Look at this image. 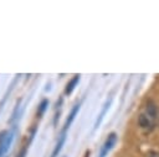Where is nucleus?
<instances>
[{"label": "nucleus", "mask_w": 159, "mask_h": 157, "mask_svg": "<svg viewBox=\"0 0 159 157\" xmlns=\"http://www.w3.org/2000/svg\"><path fill=\"white\" fill-rule=\"evenodd\" d=\"M117 140H118L117 134H116V132H111V134L107 136L106 141L103 142V145H102V147H101V151H99L98 157H106V156L112 151V148L116 146Z\"/></svg>", "instance_id": "nucleus-1"}, {"label": "nucleus", "mask_w": 159, "mask_h": 157, "mask_svg": "<svg viewBox=\"0 0 159 157\" xmlns=\"http://www.w3.org/2000/svg\"><path fill=\"white\" fill-rule=\"evenodd\" d=\"M14 137H15V126H14V130L12 131H9L6 137L0 142V157H4L6 155V152L9 151L12 141H14Z\"/></svg>", "instance_id": "nucleus-2"}, {"label": "nucleus", "mask_w": 159, "mask_h": 157, "mask_svg": "<svg viewBox=\"0 0 159 157\" xmlns=\"http://www.w3.org/2000/svg\"><path fill=\"white\" fill-rule=\"evenodd\" d=\"M111 104H112V98L107 99V100H106V103L103 104V106H102V110H101L99 115L97 116V119H96V121H94V126H93V130H97V129L99 127V125H101V122L103 121V119H104V116H106V114H107V111H108V109H109Z\"/></svg>", "instance_id": "nucleus-3"}, {"label": "nucleus", "mask_w": 159, "mask_h": 157, "mask_svg": "<svg viewBox=\"0 0 159 157\" xmlns=\"http://www.w3.org/2000/svg\"><path fill=\"white\" fill-rule=\"evenodd\" d=\"M66 136H67V131L66 130H62V132L60 134L58 140L56 142V146H55V148L52 151V156L51 157H57V155L60 153V151L62 150V147H63V145L66 142Z\"/></svg>", "instance_id": "nucleus-4"}, {"label": "nucleus", "mask_w": 159, "mask_h": 157, "mask_svg": "<svg viewBox=\"0 0 159 157\" xmlns=\"http://www.w3.org/2000/svg\"><path fill=\"white\" fill-rule=\"evenodd\" d=\"M138 125L144 130H150L154 125V121L147 114H140L138 117Z\"/></svg>", "instance_id": "nucleus-5"}, {"label": "nucleus", "mask_w": 159, "mask_h": 157, "mask_svg": "<svg viewBox=\"0 0 159 157\" xmlns=\"http://www.w3.org/2000/svg\"><path fill=\"white\" fill-rule=\"evenodd\" d=\"M80 108H81V104H76V105L71 109V111H70V114H68V116H67V119H66V121H65L63 130H66V131H67V129L71 126V124L73 122V120H75L76 115H77V114H78V111H80Z\"/></svg>", "instance_id": "nucleus-6"}, {"label": "nucleus", "mask_w": 159, "mask_h": 157, "mask_svg": "<svg viewBox=\"0 0 159 157\" xmlns=\"http://www.w3.org/2000/svg\"><path fill=\"white\" fill-rule=\"evenodd\" d=\"M145 114H147L153 121L157 120V117H158V109H157V105H155L153 101H148V103H147Z\"/></svg>", "instance_id": "nucleus-7"}, {"label": "nucleus", "mask_w": 159, "mask_h": 157, "mask_svg": "<svg viewBox=\"0 0 159 157\" xmlns=\"http://www.w3.org/2000/svg\"><path fill=\"white\" fill-rule=\"evenodd\" d=\"M80 74H76V75H73L72 77V79L66 84V88H65V94L66 95H70L73 90H75V88H76V85L78 84V82H80Z\"/></svg>", "instance_id": "nucleus-8"}, {"label": "nucleus", "mask_w": 159, "mask_h": 157, "mask_svg": "<svg viewBox=\"0 0 159 157\" xmlns=\"http://www.w3.org/2000/svg\"><path fill=\"white\" fill-rule=\"evenodd\" d=\"M48 99H42L41 101H40V104H39V106H37V110H36V116L40 119V117H42L43 116V114H45V111L47 110V108H48Z\"/></svg>", "instance_id": "nucleus-9"}, {"label": "nucleus", "mask_w": 159, "mask_h": 157, "mask_svg": "<svg viewBox=\"0 0 159 157\" xmlns=\"http://www.w3.org/2000/svg\"><path fill=\"white\" fill-rule=\"evenodd\" d=\"M19 110H20V100L16 103V105H15V109H14V111H12V114H11V117H10V120H9V122L10 124H12L17 117H19Z\"/></svg>", "instance_id": "nucleus-10"}, {"label": "nucleus", "mask_w": 159, "mask_h": 157, "mask_svg": "<svg viewBox=\"0 0 159 157\" xmlns=\"http://www.w3.org/2000/svg\"><path fill=\"white\" fill-rule=\"evenodd\" d=\"M29 145H30V141H27L24 146H22V148L17 152V156L16 157H26V153H27V148H29Z\"/></svg>", "instance_id": "nucleus-11"}, {"label": "nucleus", "mask_w": 159, "mask_h": 157, "mask_svg": "<svg viewBox=\"0 0 159 157\" xmlns=\"http://www.w3.org/2000/svg\"><path fill=\"white\" fill-rule=\"evenodd\" d=\"M7 132L9 131H6V130H2V131H0V142L6 137V135H7Z\"/></svg>", "instance_id": "nucleus-12"}, {"label": "nucleus", "mask_w": 159, "mask_h": 157, "mask_svg": "<svg viewBox=\"0 0 159 157\" xmlns=\"http://www.w3.org/2000/svg\"><path fill=\"white\" fill-rule=\"evenodd\" d=\"M60 111L58 112H56V115H55V117H53V125H57V121H58V119H60Z\"/></svg>", "instance_id": "nucleus-13"}, {"label": "nucleus", "mask_w": 159, "mask_h": 157, "mask_svg": "<svg viewBox=\"0 0 159 157\" xmlns=\"http://www.w3.org/2000/svg\"><path fill=\"white\" fill-rule=\"evenodd\" d=\"M148 157H159V153L155 152V151H150V152L148 153Z\"/></svg>", "instance_id": "nucleus-14"}, {"label": "nucleus", "mask_w": 159, "mask_h": 157, "mask_svg": "<svg viewBox=\"0 0 159 157\" xmlns=\"http://www.w3.org/2000/svg\"><path fill=\"white\" fill-rule=\"evenodd\" d=\"M88 155H89V152H88V153H87V155H86V157H88Z\"/></svg>", "instance_id": "nucleus-15"}]
</instances>
